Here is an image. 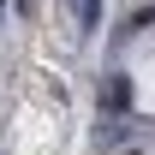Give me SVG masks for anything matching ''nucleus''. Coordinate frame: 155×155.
Wrapping results in <instances>:
<instances>
[{
	"instance_id": "5",
	"label": "nucleus",
	"mask_w": 155,
	"mask_h": 155,
	"mask_svg": "<svg viewBox=\"0 0 155 155\" xmlns=\"http://www.w3.org/2000/svg\"><path fill=\"white\" fill-rule=\"evenodd\" d=\"M125 155H137V149H125Z\"/></svg>"
},
{
	"instance_id": "3",
	"label": "nucleus",
	"mask_w": 155,
	"mask_h": 155,
	"mask_svg": "<svg viewBox=\"0 0 155 155\" xmlns=\"http://www.w3.org/2000/svg\"><path fill=\"white\" fill-rule=\"evenodd\" d=\"M125 30H155V0H149V6H137L131 18H125Z\"/></svg>"
},
{
	"instance_id": "4",
	"label": "nucleus",
	"mask_w": 155,
	"mask_h": 155,
	"mask_svg": "<svg viewBox=\"0 0 155 155\" xmlns=\"http://www.w3.org/2000/svg\"><path fill=\"white\" fill-rule=\"evenodd\" d=\"M0 18H6V0H0Z\"/></svg>"
},
{
	"instance_id": "2",
	"label": "nucleus",
	"mask_w": 155,
	"mask_h": 155,
	"mask_svg": "<svg viewBox=\"0 0 155 155\" xmlns=\"http://www.w3.org/2000/svg\"><path fill=\"white\" fill-rule=\"evenodd\" d=\"M78 24L96 30V24H101V0H78Z\"/></svg>"
},
{
	"instance_id": "1",
	"label": "nucleus",
	"mask_w": 155,
	"mask_h": 155,
	"mask_svg": "<svg viewBox=\"0 0 155 155\" xmlns=\"http://www.w3.org/2000/svg\"><path fill=\"white\" fill-rule=\"evenodd\" d=\"M125 107H131V78H125V72H114L107 84H101V114L114 119V114H125Z\"/></svg>"
}]
</instances>
